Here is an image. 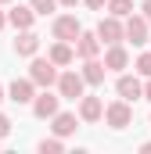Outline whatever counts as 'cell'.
Here are the masks:
<instances>
[{
  "instance_id": "1",
  "label": "cell",
  "mask_w": 151,
  "mask_h": 154,
  "mask_svg": "<svg viewBox=\"0 0 151 154\" xmlns=\"http://www.w3.org/2000/svg\"><path fill=\"white\" fill-rule=\"evenodd\" d=\"M58 75H61V72H58V65H54L50 57H36L33 68H29V79H33L36 86H43V90H50V86L58 82Z\"/></svg>"
},
{
  "instance_id": "2",
  "label": "cell",
  "mask_w": 151,
  "mask_h": 154,
  "mask_svg": "<svg viewBox=\"0 0 151 154\" xmlns=\"http://www.w3.org/2000/svg\"><path fill=\"white\" fill-rule=\"evenodd\" d=\"M104 122L112 125V129H126L130 122H133V108H130V100H112L108 108H104Z\"/></svg>"
},
{
  "instance_id": "3",
  "label": "cell",
  "mask_w": 151,
  "mask_h": 154,
  "mask_svg": "<svg viewBox=\"0 0 151 154\" xmlns=\"http://www.w3.org/2000/svg\"><path fill=\"white\" fill-rule=\"evenodd\" d=\"M97 36H101V43H122L126 39V22L122 18H115V14H108V18H101V25H97Z\"/></svg>"
},
{
  "instance_id": "4",
  "label": "cell",
  "mask_w": 151,
  "mask_h": 154,
  "mask_svg": "<svg viewBox=\"0 0 151 154\" xmlns=\"http://www.w3.org/2000/svg\"><path fill=\"white\" fill-rule=\"evenodd\" d=\"M83 90H86L83 72H61V75H58V93H61V97L79 100V97H83Z\"/></svg>"
},
{
  "instance_id": "5",
  "label": "cell",
  "mask_w": 151,
  "mask_h": 154,
  "mask_svg": "<svg viewBox=\"0 0 151 154\" xmlns=\"http://www.w3.org/2000/svg\"><path fill=\"white\" fill-rule=\"evenodd\" d=\"M79 32H83V25H79V18H76V14H61V18H54V39L76 43Z\"/></svg>"
},
{
  "instance_id": "6",
  "label": "cell",
  "mask_w": 151,
  "mask_h": 154,
  "mask_svg": "<svg viewBox=\"0 0 151 154\" xmlns=\"http://www.w3.org/2000/svg\"><path fill=\"white\" fill-rule=\"evenodd\" d=\"M148 18H144V14H130V18H126V39H130V43H133V47H144V43H148Z\"/></svg>"
},
{
  "instance_id": "7",
  "label": "cell",
  "mask_w": 151,
  "mask_h": 154,
  "mask_svg": "<svg viewBox=\"0 0 151 154\" xmlns=\"http://www.w3.org/2000/svg\"><path fill=\"white\" fill-rule=\"evenodd\" d=\"M115 93H119L122 100H137V97H144V82L137 75H119L115 79Z\"/></svg>"
},
{
  "instance_id": "8",
  "label": "cell",
  "mask_w": 151,
  "mask_h": 154,
  "mask_svg": "<svg viewBox=\"0 0 151 154\" xmlns=\"http://www.w3.org/2000/svg\"><path fill=\"white\" fill-rule=\"evenodd\" d=\"M58 100H61V97H54L50 90L36 93V100H33V115H36V118H54V115H58Z\"/></svg>"
},
{
  "instance_id": "9",
  "label": "cell",
  "mask_w": 151,
  "mask_h": 154,
  "mask_svg": "<svg viewBox=\"0 0 151 154\" xmlns=\"http://www.w3.org/2000/svg\"><path fill=\"white\" fill-rule=\"evenodd\" d=\"M7 93H11L14 104H33V100H36V82H33V79H14Z\"/></svg>"
},
{
  "instance_id": "10",
  "label": "cell",
  "mask_w": 151,
  "mask_h": 154,
  "mask_svg": "<svg viewBox=\"0 0 151 154\" xmlns=\"http://www.w3.org/2000/svg\"><path fill=\"white\" fill-rule=\"evenodd\" d=\"M97 50H101V36L97 32H79V39H76V57H97Z\"/></svg>"
},
{
  "instance_id": "11",
  "label": "cell",
  "mask_w": 151,
  "mask_h": 154,
  "mask_svg": "<svg viewBox=\"0 0 151 154\" xmlns=\"http://www.w3.org/2000/svg\"><path fill=\"white\" fill-rule=\"evenodd\" d=\"M79 118H83V122H101V118H104L101 97H79Z\"/></svg>"
},
{
  "instance_id": "12",
  "label": "cell",
  "mask_w": 151,
  "mask_h": 154,
  "mask_svg": "<svg viewBox=\"0 0 151 154\" xmlns=\"http://www.w3.org/2000/svg\"><path fill=\"white\" fill-rule=\"evenodd\" d=\"M36 50H40V36L33 29H22V36L14 39V54L18 57H36Z\"/></svg>"
},
{
  "instance_id": "13",
  "label": "cell",
  "mask_w": 151,
  "mask_h": 154,
  "mask_svg": "<svg viewBox=\"0 0 151 154\" xmlns=\"http://www.w3.org/2000/svg\"><path fill=\"white\" fill-rule=\"evenodd\" d=\"M58 68H65V65H72L76 61V43H65V39H58L54 47H50V54H47Z\"/></svg>"
},
{
  "instance_id": "14",
  "label": "cell",
  "mask_w": 151,
  "mask_h": 154,
  "mask_svg": "<svg viewBox=\"0 0 151 154\" xmlns=\"http://www.w3.org/2000/svg\"><path fill=\"white\" fill-rule=\"evenodd\" d=\"M104 72H108L104 61H97V57H86V61H83V79H86V86H101V82H104Z\"/></svg>"
},
{
  "instance_id": "15",
  "label": "cell",
  "mask_w": 151,
  "mask_h": 154,
  "mask_svg": "<svg viewBox=\"0 0 151 154\" xmlns=\"http://www.w3.org/2000/svg\"><path fill=\"white\" fill-rule=\"evenodd\" d=\"M7 22H11L14 29H33V22H36L33 4H29V7H22V4H18V7H11V11H7Z\"/></svg>"
},
{
  "instance_id": "16",
  "label": "cell",
  "mask_w": 151,
  "mask_h": 154,
  "mask_svg": "<svg viewBox=\"0 0 151 154\" xmlns=\"http://www.w3.org/2000/svg\"><path fill=\"white\" fill-rule=\"evenodd\" d=\"M104 65H108V72H122V68L130 65V54H126V47H122V43H112V47H108Z\"/></svg>"
},
{
  "instance_id": "17",
  "label": "cell",
  "mask_w": 151,
  "mask_h": 154,
  "mask_svg": "<svg viewBox=\"0 0 151 154\" xmlns=\"http://www.w3.org/2000/svg\"><path fill=\"white\" fill-rule=\"evenodd\" d=\"M50 129H54V136H61V140H65V136H72V133H76V115H72V111H58Z\"/></svg>"
},
{
  "instance_id": "18",
  "label": "cell",
  "mask_w": 151,
  "mask_h": 154,
  "mask_svg": "<svg viewBox=\"0 0 151 154\" xmlns=\"http://www.w3.org/2000/svg\"><path fill=\"white\" fill-rule=\"evenodd\" d=\"M108 14H115V18H130V14H133V0H108Z\"/></svg>"
},
{
  "instance_id": "19",
  "label": "cell",
  "mask_w": 151,
  "mask_h": 154,
  "mask_svg": "<svg viewBox=\"0 0 151 154\" xmlns=\"http://www.w3.org/2000/svg\"><path fill=\"white\" fill-rule=\"evenodd\" d=\"M61 151H65L61 136H54V140H40V154H61Z\"/></svg>"
},
{
  "instance_id": "20",
  "label": "cell",
  "mask_w": 151,
  "mask_h": 154,
  "mask_svg": "<svg viewBox=\"0 0 151 154\" xmlns=\"http://www.w3.org/2000/svg\"><path fill=\"white\" fill-rule=\"evenodd\" d=\"M29 4H33V11H36V14H50V11L58 7V0H29Z\"/></svg>"
},
{
  "instance_id": "21",
  "label": "cell",
  "mask_w": 151,
  "mask_h": 154,
  "mask_svg": "<svg viewBox=\"0 0 151 154\" xmlns=\"http://www.w3.org/2000/svg\"><path fill=\"white\" fill-rule=\"evenodd\" d=\"M137 72L144 79H151V54H140V57H137Z\"/></svg>"
},
{
  "instance_id": "22",
  "label": "cell",
  "mask_w": 151,
  "mask_h": 154,
  "mask_svg": "<svg viewBox=\"0 0 151 154\" xmlns=\"http://www.w3.org/2000/svg\"><path fill=\"white\" fill-rule=\"evenodd\" d=\"M7 133H11V118H7V115H0V140H4Z\"/></svg>"
},
{
  "instance_id": "23",
  "label": "cell",
  "mask_w": 151,
  "mask_h": 154,
  "mask_svg": "<svg viewBox=\"0 0 151 154\" xmlns=\"http://www.w3.org/2000/svg\"><path fill=\"white\" fill-rule=\"evenodd\" d=\"M83 4H86L90 11H101V7H108V0H83Z\"/></svg>"
},
{
  "instance_id": "24",
  "label": "cell",
  "mask_w": 151,
  "mask_h": 154,
  "mask_svg": "<svg viewBox=\"0 0 151 154\" xmlns=\"http://www.w3.org/2000/svg\"><path fill=\"white\" fill-rule=\"evenodd\" d=\"M140 11H144V18L151 22V0H144V7H140Z\"/></svg>"
},
{
  "instance_id": "25",
  "label": "cell",
  "mask_w": 151,
  "mask_h": 154,
  "mask_svg": "<svg viewBox=\"0 0 151 154\" xmlns=\"http://www.w3.org/2000/svg\"><path fill=\"white\" fill-rule=\"evenodd\" d=\"M144 100H151V79L144 82Z\"/></svg>"
},
{
  "instance_id": "26",
  "label": "cell",
  "mask_w": 151,
  "mask_h": 154,
  "mask_svg": "<svg viewBox=\"0 0 151 154\" xmlns=\"http://www.w3.org/2000/svg\"><path fill=\"white\" fill-rule=\"evenodd\" d=\"M58 4H65V7H76V4H79V0H58Z\"/></svg>"
},
{
  "instance_id": "27",
  "label": "cell",
  "mask_w": 151,
  "mask_h": 154,
  "mask_svg": "<svg viewBox=\"0 0 151 154\" xmlns=\"http://www.w3.org/2000/svg\"><path fill=\"white\" fill-rule=\"evenodd\" d=\"M140 151H144V154H151V143H140Z\"/></svg>"
},
{
  "instance_id": "28",
  "label": "cell",
  "mask_w": 151,
  "mask_h": 154,
  "mask_svg": "<svg viewBox=\"0 0 151 154\" xmlns=\"http://www.w3.org/2000/svg\"><path fill=\"white\" fill-rule=\"evenodd\" d=\"M4 25H7V14H0V29H4Z\"/></svg>"
},
{
  "instance_id": "29",
  "label": "cell",
  "mask_w": 151,
  "mask_h": 154,
  "mask_svg": "<svg viewBox=\"0 0 151 154\" xmlns=\"http://www.w3.org/2000/svg\"><path fill=\"white\" fill-rule=\"evenodd\" d=\"M0 100H4V86H0Z\"/></svg>"
},
{
  "instance_id": "30",
  "label": "cell",
  "mask_w": 151,
  "mask_h": 154,
  "mask_svg": "<svg viewBox=\"0 0 151 154\" xmlns=\"http://www.w3.org/2000/svg\"><path fill=\"white\" fill-rule=\"evenodd\" d=\"M0 4H11V0H0Z\"/></svg>"
}]
</instances>
